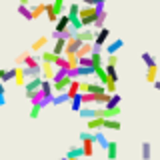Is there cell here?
Returning a JSON list of instances; mask_svg holds the SVG:
<instances>
[{
	"instance_id": "1f68e13d",
	"label": "cell",
	"mask_w": 160,
	"mask_h": 160,
	"mask_svg": "<svg viewBox=\"0 0 160 160\" xmlns=\"http://www.w3.org/2000/svg\"><path fill=\"white\" fill-rule=\"evenodd\" d=\"M80 116L82 118H86V120H90V118H96V108H80Z\"/></svg>"
},
{
	"instance_id": "7a4b0ae2",
	"label": "cell",
	"mask_w": 160,
	"mask_h": 160,
	"mask_svg": "<svg viewBox=\"0 0 160 160\" xmlns=\"http://www.w3.org/2000/svg\"><path fill=\"white\" fill-rule=\"evenodd\" d=\"M66 28H70V16H68V14H60V18L56 20V24H54L52 38H54V40L60 38V34H62Z\"/></svg>"
},
{
	"instance_id": "44dd1931",
	"label": "cell",
	"mask_w": 160,
	"mask_h": 160,
	"mask_svg": "<svg viewBox=\"0 0 160 160\" xmlns=\"http://www.w3.org/2000/svg\"><path fill=\"white\" fill-rule=\"evenodd\" d=\"M66 156L68 158H84V148H82V144L80 146H72L66 152Z\"/></svg>"
},
{
	"instance_id": "e0dca14e",
	"label": "cell",
	"mask_w": 160,
	"mask_h": 160,
	"mask_svg": "<svg viewBox=\"0 0 160 160\" xmlns=\"http://www.w3.org/2000/svg\"><path fill=\"white\" fill-rule=\"evenodd\" d=\"M86 128H90L92 132H96V130H100V128H104V118H90L88 120V126Z\"/></svg>"
},
{
	"instance_id": "d6986e66",
	"label": "cell",
	"mask_w": 160,
	"mask_h": 160,
	"mask_svg": "<svg viewBox=\"0 0 160 160\" xmlns=\"http://www.w3.org/2000/svg\"><path fill=\"white\" fill-rule=\"evenodd\" d=\"M18 14L26 20H34L32 18V8H30L28 4H18Z\"/></svg>"
},
{
	"instance_id": "f907efd6",
	"label": "cell",
	"mask_w": 160,
	"mask_h": 160,
	"mask_svg": "<svg viewBox=\"0 0 160 160\" xmlns=\"http://www.w3.org/2000/svg\"><path fill=\"white\" fill-rule=\"evenodd\" d=\"M82 4H90V6H96V0H80Z\"/></svg>"
},
{
	"instance_id": "f5cc1de1",
	"label": "cell",
	"mask_w": 160,
	"mask_h": 160,
	"mask_svg": "<svg viewBox=\"0 0 160 160\" xmlns=\"http://www.w3.org/2000/svg\"><path fill=\"white\" fill-rule=\"evenodd\" d=\"M4 74H6V70H2V68H0V80L4 78Z\"/></svg>"
},
{
	"instance_id": "9a60e30c",
	"label": "cell",
	"mask_w": 160,
	"mask_h": 160,
	"mask_svg": "<svg viewBox=\"0 0 160 160\" xmlns=\"http://www.w3.org/2000/svg\"><path fill=\"white\" fill-rule=\"evenodd\" d=\"M124 46V40H120V38H116L114 42H110V44H106V54H116L120 48Z\"/></svg>"
},
{
	"instance_id": "816d5d0a",
	"label": "cell",
	"mask_w": 160,
	"mask_h": 160,
	"mask_svg": "<svg viewBox=\"0 0 160 160\" xmlns=\"http://www.w3.org/2000/svg\"><path fill=\"white\" fill-rule=\"evenodd\" d=\"M154 88H156V90H160V80H156V82H154Z\"/></svg>"
},
{
	"instance_id": "b9f144b4",
	"label": "cell",
	"mask_w": 160,
	"mask_h": 160,
	"mask_svg": "<svg viewBox=\"0 0 160 160\" xmlns=\"http://www.w3.org/2000/svg\"><path fill=\"white\" fill-rule=\"evenodd\" d=\"M40 110H42V106H38V104H32V108H30V118L36 120L40 116Z\"/></svg>"
},
{
	"instance_id": "836d02e7",
	"label": "cell",
	"mask_w": 160,
	"mask_h": 160,
	"mask_svg": "<svg viewBox=\"0 0 160 160\" xmlns=\"http://www.w3.org/2000/svg\"><path fill=\"white\" fill-rule=\"evenodd\" d=\"M140 58H142V62L146 64V68H148V66H154V64H156V60H154V56H152L150 52H142V56H140Z\"/></svg>"
},
{
	"instance_id": "bcb514c9",
	"label": "cell",
	"mask_w": 160,
	"mask_h": 160,
	"mask_svg": "<svg viewBox=\"0 0 160 160\" xmlns=\"http://www.w3.org/2000/svg\"><path fill=\"white\" fill-rule=\"evenodd\" d=\"M80 66H92V56H82L80 58Z\"/></svg>"
},
{
	"instance_id": "60d3db41",
	"label": "cell",
	"mask_w": 160,
	"mask_h": 160,
	"mask_svg": "<svg viewBox=\"0 0 160 160\" xmlns=\"http://www.w3.org/2000/svg\"><path fill=\"white\" fill-rule=\"evenodd\" d=\"M84 140H94V142H96V136H94V132L84 130V132H80V142H84Z\"/></svg>"
},
{
	"instance_id": "ac0fdd59",
	"label": "cell",
	"mask_w": 160,
	"mask_h": 160,
	"mask_svg": "<svg viewBox=\"0 0 160 160\" xmlns=\"http://www.w3.org/2000/svg\"><path fill=\"white\" fill-rule=\"evenodd\" d=\"M70 100H72V98H70L66 92H60V94H56V96H54L52 104H54V106H62V104H68Z\"/></svg>"
},
{
	"instance_id": "11a10c76",
	"label": "cell",
	"mask_w": 160,
	"mask_h": 160,
	"mask_svg": "<svg viewBox=\"0 0 160 160\" xmlns=\"http://www.w3.org/2000/svg\"><path fill=\"white\" fill-rule=\"evenodd\" d=\"M104 2H106V0H96V4H104Z\"/></svg>"
},
{
	"instance_id": "30bf717a",
	"label": "cell",
	"mask_w": 160,
	"mask_h": 160,
	"mask_svg": "<svg viewBox=\"0 0 160 160\" xmlns=\"http://www.w3.org/2000/svg\"><path fill=\"white\" fill-rule=\"evenodd\" d=\"M94 76H96V78H98V82H100V84H104V86H106V82L110 80L108 72H106V66H94Z\"/></svg>"
},
{
	"instance_id": "7c38bea8",
	"label": "cell",
	"mask_w": 160,
	"mask_h": 160,
	"mask_svg": "<svg viewBox=\"0 0 160 160\" xmlns=\"http://www.w3.org/2000/svg\"><path fill=\"white\" fill-rule=\"evenodd\" d=\"M94 52V42H82V46L78 48V58H82V56H90V54Z\"/></svg>"
},
{
	"instance_id": "c3c4849f",
	"label": "cell",
	"mask_w": 160,
	"mask_h": 160,
	"mask_svg": "<svg viewBox=\"0 0 160 160\" xmlns=\"http://www.w3.org/2000/svg\"><path fill=\"white\" fill-rule=\"evenodd\" d=\"M88 80H80V94H86L88 92Z\"/></svg>"
},
{
	"instance_id": "ffe728a7",
	"label": "cell",
	"mask_w": 160,
	"mask_h": 160,
	"mask_svg": "<svg viewBox=\"0 0 160 160\" xmlns=\"http://www.w3.org/2000/svg\"><path fill=\"white\" fill-rule=\"evenodd\" d=\"M66 94H68L70 98H74V96H76V94H80V80H78V78H74V80H72V84H70V86H68Z\"/></svg>"
},
{
	"instance_id": "d6a6232c",
	"label": "cell",
	"mask_w": 160,
	"mask_h": 160,
	"mask_svg": "<svg viewBox=\"0 0 160 160\" xmlns=\"http://www.w3.org/2000/svg\"><path fill=\"white\" fill-rule=\"evenodd\" d=\"M106 10H102V12L98 14V18H96V22H94V28L96 30H100V28H104V22H106Z\"/></svg>"
},
{
	"instance_id": "4dcf8cb0",
	"label": "cell",
	"mask_w": 160,
	"mask_h": 160,
	"mask_svg": "<svg viewBox=\"0 0 160 160\" xmlns=\"http://www.w3.org/2000/svg\"><path fill=\"white\" fill-rule=\"evenodd\" d=\"M24 66H28V68H40V66H42V62H40L36 56H32V54H30V56L24 60Z\"/></svg>"
},
{
	"instance_id": "52a82bcc",
	"label": "cell",
	"mask_w": 160,
	"mask_h": 160,
	"mask_svg": "<svg viewBox=\"0 0 160 160\" xmlns=\"http://www.w3.org/2000/svg\"><path fill=\"white\" fill-rule=\"evenodd\" d=\"M76 36L82 40V42H94V38H96V30H92L90 26L86 28H82V30H78L76 32Z\"/></svg>"
},
{
	"instance_id": "f35d334b",
	"label": "cell",
	"mask_w": 160,
	"mask_h": 160,
	"mask_svg": "<svg viewBox=\"0 0 160 160\" xmlns=\"http://www.w3.org/2000/svg\"><path fill=\"white\" fill-rule=\"evenodd\" d=\"M54 66H56V68H68V58L64 56V54H62V56H58L56 62H54Z\"/></svg>"
},
{
	"instance_id": "681fc988",
	"label": "cell",
	"mask_w": 160,
	"mask_h": 160,
	"mask_svg": "<svg viewBox=\"0 0 160 160\" xmlns=\"http://www.w3.org/2000/svg\"><path fill=\"white\" fill-rule=\"evenodd\" d=\"M30 54H32V52H28V50H26V52H22V54H20V56L16 58V64H24V60H26Z\"/></svg>"
},
{
	"instance_id": "4fadbf2b",
	"label": "cell",
	"mask_w": 160,
	"mask_h": 160,
	"mask_svg": "<svg viewBox=\"0 0 160 160\" xmlns=\"http://www.w3.org/2000/svg\"><path fill=\"white\" fill-rule=\"evenodd\" d=\"M12 82H16V86H24L28 82L26 74H24V66H16V76H14Z\"/></svg>"
},
{
	"instance_id": "ee69618b",
	"label": "cell",
	"mask_w": 160,
	"mask_h": 160,
	"mask_svg": "<svg viewBox=\"0 0 160 160\" xmlns=\"http://www.w3.org/2000/svg\"><path fill=\"white\" fill-rule=\"evenodd\" d=\"M106 92L116 94V82H114V80H108V82H106Z\"/></svg>"
},
{
	"instance_id": "e575fe53",
	"label": "cell",
	"mask_w": 160,
	"mask_h": 160,
	"mask_svg": "<svg viewBox=\"0 0 160 160\" xmlns=\"http://www.w3.org/2000/svg\"><path fill=\"white\" fill-rule=\"evenodd\" d=\"M90 56H92V66H102V54H100V50H94L92 54H90Z\"/></svg>"
},
{
	"instance_id": "5bb4252c",
	"label": "cell",
	"mask_w": 160,
	"mask_h": 160,
	"mask_svg": "<svg viewBox=\"0 0 160 160\" xmlns=\"http://www.w3.org/2000/svg\"><path fill=\"white\" fill-rule=\"evenodd\" d=\"M118 156V142H108V146H106V158L108 160H116Z\"/></svg>"
},
{
	"instance_id": "7dc6e473",
	"label": "cell",
	"mask_w": 160,
	"mask_h": 160,
	"mask_svg": "<svg viewBox=\"0 0 160 160\" xmlns=\"http://www.w3.org/2000/svg\"><path fill=\"white\" fill-rule=\"evenodd\" d=\"M4 92H6V90H4V82L0 80V106H4V102H6V98H4Z\"/></svg>"
},
{
	"instance_id": "5b68a950",
	"label": "cell",
	"mask_w": 160,
	"mask_h": 160,
	"mask_svg": "<svg viewBox=\"0 0 160 160\" xmlns=\"http://www.w3.org/2000/svg\"><path fill=\"white\" fill-rule=\"evenodd\" d=\"M42 76H36V78H30L26 84H24V90H26V98L30 96L32 92H36V90H40V86H42Z\"/></svg>"
},
{
	"instance_id": "6f0895ef",
	"label": "cell",
	"mask_w": 160,
	"mask_h": 160,
	"mask_svg": "<svg viewBox=\"0 0 160 160\" xmlns=\"http://www.w3.org/2000/svg\"><path fill=\"white\" fill-rule=\"evenodd\" d=\"M140 160H142V158H140Z\"/></svg>"
},
{
	"instance_id": "8992f818",
	"label": "cell",
	"mask_w": 160,
	"mask_h": 160,
	"mask_svg": "<svg viewBox=\"0 0 160 160\" xmlns=\"http://www.w3.org/2000/svg\"><path fill=\"white\" fill-rule=\"evenodd\" d=\"M72 78H84V76H94V66H78L76 70H70Z\"/></svg>"
},
{
	"instance_id": "2e32d148",
	"label": "cell",
	"mask_w": 160,
	"mask_h": 160,
	"mask_svg": "<svg viewBox=\"0 0 160 160\" xmlns=\"http://www.w3.org/2000/svg\"><path fill=\"white\" fill-rule=\"evenodd\" d=\"M156 80H158V64H154V66H148L146 70V82L154 84Z\"/></svg>"
},
{
	"instance_id": "d590c367",
	"label": "cell",
	"mask_w": 160,
	"mask_h": 160,
	"mask_svg": "<svg viewBox=\"0 0 160 160\" xmlns=\"http://www.w3.org/2000/svg\"><path fill=\"white\" fill-rule=\"evenodd\" d=\"M68 16L70 18H74V16H80V4H76V2H74V4H70V6H68Z\"/></svg>"
},
{
	"instance_id": "603a6c76",
	"label": "cell",
	"mask_w": 160,
	"mask_h": 160,
	"mask_svg": "<svg viewBox=\"0 0 160 160\" xmlns=\"http://www.w3.org/2000/svg\"><path fill=\"white\" fill-rule=\"evenodd\" d=\"M46 16H48V20H50L52 24H56V20L60 18V14H58L56 10H54V6H52V2L46 4Z\"/></svg>"
},
{
	"instance_id": "7402d4cb",
	"label": "cell",
	"mask_w": 160,
	"mask_h": 160,
	"mask_svg": "<svg viewBox=\"0 0 160 160\" xmlns=\"http://www.w3.org/2000/svg\"><path fill=\"white\" fill-rule=\"evenodd\" d=\"M84 106V100H82V94H76L72 100H70V108L74 110V112H80V108Z\"/></svg>"
},
{
	"instance_id": "484cf974",
	"label": "cell",
	"mask_w": 160,
	"mask_h": 160,
	"mask_svg": "<svg viewBox=\"0 0 160 160\" xmlns=\"http://www.w3.org/2000/svg\"><path fill=\"white\" fill-rule=\"evenodd\" d=\"M32 8V18L36 20V18H40L42 14H46V4H34V6H30Z\"/></svg>"
},
{
	"instance_id": "f546056e",
	"label": "cell",
	"mask_w": 160,
	"mask_h": 160,
	"mask_svg": "<svg viewBox=\"0 0 160 160\" xmlns=\"http://www.w3.org/2000/svg\"><path fill=\"white\" fill-rule=\"evenodd\" d=\"M104 128H108V130H120L118 118H104Z\"/></svg>"
},
{
	"instance_id": "f6af8a7d",
	"label": "cell",
	"mask_w": 160,
	"mask_h": 160,
	"mask_svg": "<svg viewBox=\"0 0 160 160\" xmlns=\"http://www.w3.org/2000/svg\"><path fill=\"white\" fill-rule=\"evenodd\" d=\"M116 62H118V56H116V54H108V58H106V62H104V64H110V66H116Z\"/></svg>"
},
{
	"instance_id": "3957f363",
	"label": "cell",
	"mask_w": 160,
	"mask_h": 160,
	"mask_svg": "<svg viewBox=\"0 0 160 160\" xmlns=\"http://www.w3.org/2000/svg\"><path fill=\"white\" fill-rule=\"evenodd\" d=\"M110 36V30L104 26V28H100L96 30V38H94V50H102V46L106 44V40Z\"/></svg>"
},
{
	"instance_id": "cb8c5ba5",
	"label": "cell",
	"mask_w": 160,
	"mask_h": 160,
	"mask_svg": "<svg viewBox=\"0 0 160 160\" xmlns=\"http://www.w3.org/2000/svg\"><path fill=\"white\" fill-rule=\"evenodd\" d=\"M56 58H58V54H54L52 50H42V54H40V60L42 62H56Z\"/></svg>"
},
{
	"instance_id": "ab89813d",
	"label": "cell",
	"mask_w": 160,
	"mask_h": 160,
	"mask_svg": "<svg viewBox=\"0 0 160 160\" xmlns=\"http://www.w3.org/2000/svg\"><path fill=\"white\" fill-rule=\"evenodd\" d=\"M52 6H54V10H56L58 14H64V0H52Z\"/></svg>"
},
{
	"instance_id": "7bdbcfd3",
	"label": "cell",
	"mask_w": 160,
	"mask_h": 160,
	"mask_svg": "<svg viewBox=\"0 0 160 160\" xmlns=\"http://www.w3.org/2000/svg\"><path fill=\"white\" fill-rule=\"evenodd\" d=\"M14 76H16V68H10V70H6L2 82H10V80H14Z\"/></svg>"
},
{
	"instance_id": "db71d44e",
	"label": "cell",
	"mask_w": 160,
	"mask_h": 160,
	"mask_svg": "<svg viewBox=\"0 0 160 160\" xmlns=\"http://www.w3.org/2000/svg\"><path fill=\"white\" fill-rule=\"evenodd\" d=\"M18 2H20V4H28L30 0H18Z\"/></svg>"
},
{
	"instance_id": "d4e9b609",
	"label": "cell",
	"mask_w": 160,
	"mask_h": 160,
	"mask_svg": "<svg viewBox=\"0 0 160 160\" xmlns=\"http://www.w3.org/2000/svg\"><path fill=\"white\" fill-rule=\"evenodd\" d=\"M94 146H96V142H94V140H84L82 142V148H84V156H92L94 154Z\"/></svg>"
},
{
	"instance_id": "277c9868",
	"label": "cell",
	"mask_w": 160,
	"mask_h": 160,
	"mask_svg": "<svg viewBox=\"0 0 160 160\" xmlns=\"http://www.w3.org/2000/svg\"><path fill=\"white\" fill-rule=\"evenodd\" d=\"M72 76H70V74H66V76L64 78H58V80H54V92L56 94H60V92H66L68 90V86L70 84H72Z\"/></svg>"
},
{
	"instance_id": "9c48e42d",
	"label": "cell",
	"mask_w": 160,
	"mask_h": 160,
	"mask_svg": "<svg viewBox=\"0 0 160 160\" xmlns=\"http://www.w3.org/2000/svg\"><path fill=\"white\" fill-rule=\"evenodd\" d=\"M80 46H82V40H80L76 34H74L72 38L66 40V50H64V54H68V52H78Z\"/></svg>"
},
{
	"instance_id": "4316f807",
	"label": "cell",
	"mask_w": 160,
	"mask_h": 160,
	"mask_svg": "<svg viewBox=\"0 0 160 160\" xmlns=\"http://www.w3.org/2000/svg\"><path fill=\"white\" fill-rule=\"evenodd\" d=\"M94 136H96V144H98V146L106 150V146H108V142H110V140H108L106 136H104V132H100V130H96V132H94Z\"/></svg>"
},
{
	"instance_id": "ba28073f",
	"label": "cell",
	"mask_w": 160,
	"mask_h": 160,
	"mask_svg": "<svg viewBox=\"0 0 160 160\" xmlns=\"http://www.w3.org/2000/svg\"><path fill=\"white\" fill-rule=\"evenodd\" d=\"M56 76V66L52 62H42V78L44 80H54Z\"/></svg>"
},
{
	"instance_id": "8fae6325",
	"label": "cell",
	"mask_w": 160,
	"mask_h": 160,
	"mask_svg": "<svg viewBox=\"0 0 160 160\" xmlns=\"http://www.w3.org/2000/svg\"><path fill=\"white\" fill-rule=\"evenodd\" d=\"M64 50H66V38H56L54 40V46H52V52L54 54H58V56H62L64 54Z\"/></svg>"
},
{
	"instance_id": "8d00e7d4",
	"label": "cell",
	"mask_w": 160,
	"mask_h": 160,
	"mask_svg": "<svg viewBox=\"0 0 160 160\" xmlns=\"http://www.w3.org/2000/svg\"><path fill=\"white\" fill-rule=\"evenodd\" d=\"M104 66H106V72H108L110 80H114V82H116V80H118V72H116V66H110V64H104Z\"/></svg>"
},
{
	"instance_id": "9f6ffc18",
	"label": "cell",
	"mask_w": 160,
	"mask_h": 160,
	"mask_svg": "<svg viewBox=\"0 0 160 160\" xmlns=\"http://www.w3.org/2000/svg\"><path fill=\"white\" fill-rule=\"evenodd\" d=\"M68 160H82V158H68Z\"/></svg>"
},
{
	"instance_id": "74e56055",
	"label": "cell",
	"mask_w": 160,
	"mask_h": 160,
	"mask_svg": "<svg viewBox=\"0 0 160 160\" xmlns=\"http://www.w3.org/2000/svg\"><path fill=\"white\" fill-rule=\"evenodd\" d=\"M120 100H122V98H120L118 94H112V98H110L104 106H106V108H114V106H118V104H120Z\"/></svg>"
},
{
	"instance_id": "f1b7e54d",
	"label": "cell",
	"mask_w": 160,
	"mask_h": 160,
	"mask_svg": "<svg viewBox=\"0 0 160 160\" xmlns=\"http://www.w3.org/2000/svg\"><path fill=\"white\" fill-rule=\"evenodd\" d=\"M140 154H142V160H150V156H152V146H150V142H142Z\"/></svg>"
},
{
	"instance_id": "83f0119b",
	"label": "cell",
	"mask_w": 160,
	"mask_h": 160,
	"mask_svg": "<svg viewBox=\"0 0 160 160\" xmlns=\"http://www.w3.org/2000/svg\"><path fill=\"white\" fill-rule=\"evenodd\" d=\"M46 44H48V36H40L36 42H32V52H40Z\"/></svg>"
},
{
	"instance_id": "6da1fadb",
	"label": "cell",
	"mask_w": 160,
	"mask_h": 160,
	"mask_svg": "<svg viewBox=\"0 0 160 160\" xmlns=\"http://www.w3.org/2000/svg\"><path fill=\"white\" fill-rule=\"evenodd\" d=\"M104 10V4H96V6H90V4H86V6L80 8V20H82L84 28L86 26H94V22H96L98 14Z\"/></svg>"
}]
</instances>
